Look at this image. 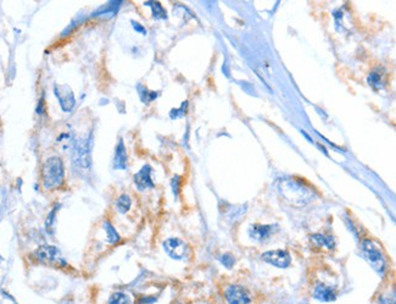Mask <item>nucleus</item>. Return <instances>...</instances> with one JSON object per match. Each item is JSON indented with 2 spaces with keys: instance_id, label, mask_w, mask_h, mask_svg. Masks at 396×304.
Wrapping results in <instances>:
<instances>
[{
  "instance_id": "4",
  "label": "nucleus",
  "mask_w": 396,
  "mask_h": 304,
  "mask_svg": "<svg viewBox=\"0 0 396 304\" xmlns=\"http://www.w3.org/2000/svg\"><path fill=\"white\" fill-rule=\"evenodd\" d=\"M34 256L40 263H44V264L60 265V267H63L66 264L65 260L60 257L57 248L52 247V245H42L40 248H38Z\"/></svg>"
},
{
  "instance_id": "23",
  "label": "nucleus",
  "mask_w": 396,
  "mask_h": 304,
  "mask_svg": "<svg viewBox=\"0 0 396 304\" xmlns=\"http://www.w3.org/2000/svg\"><path fill=\"white\" fill-rule=\"evenodd\" d=\"M172 186H173V193L174 194H178V186H179V177L176 176L172 181Z\"/></svg>"
},
{
  "instance_id": "16",
  "label": "nucleus",
  "mask_w": 396,
  "mask_h": 304,
  "mask_svg": "<svg viewBox=\"0 0 396 304\" xmlns=\"http://www.w3.org/2000/svg\"><path fill=\"white\" fill-rule=\"evenodd\" d=\"M104 229L106 231L107 233V238H109V242L110 243H117L118 241H120L121 237L118 236V233L116 232V230L113 229V226L110 223H105L104 224Z\"/></svg>"
},
{
  "instance_id": "9",
  "label": "nucleus",
  "mask_w": 396,
  "mask_h": 304,
  "mask_svg": "<svg viewBox=\"0 0 396 304\" xmlns=\"http://www.w3.org/2000/svg\"><path fill=\"white\" fill-rule=\"evenodd\" d=\"M74 162L80 168L90 166V143L89 141H81L76 144L74 149Z\"/></svg>"
},
{
  "instance_id": "11",
  "label": "nucleus",
  "mask_w": 396,
  "mask_h": 304,
  "mask_svg": "<svg viewBox=\"0 0 396 304\" xmlns=\"http://www.w3.org/2000/svg\"><path fill=\"white\" fill-rule=\"evenodd\" d=\"M273 229V225H251L249 229V236L255 241H263L270 237Z\"/></svg>"
},
{
  "instance_id": "10",
  "label": "nucleus",
  "mask_w": 396,
  "mask_h": 304,
  "mask_svg": "<svg viewBox=\"0 0 396 304\" xmlns=\"http://www.w3.org/2000/svg\"><path fill=\"white\" fill-rule=\"evenodd\" d=\"M135 183L141 191H144V189L147 188H153L154 182L153 180H151V168L149 165L143 166L141 171H139L138 174H136Z\"/></svg>"
},
{
  "instance_id": "24",
  "label": "nucleus",
  "mask_w": 396,
  "mask_h": 304,
  "mask_svg": "<svg viewBox=\"0 0 396 304\" xmlns=\"http://www.w3.org/2000/svg\"><path fill=\"white\" fill-rule=\"evenodd\" d=\"M132 25L135 26V27L137 28V30H138V32H141V33H145V30H144V27H142L141 25H139V23H136V22H132Z\"/></svg>"
},
{
  "instance_id": "22",
  "label": "nucleus",
  "mask_w": 396,
  "mask_h": 304,
  "mask_svg": "<svg viewBox=\"0 0 396 304\" xmlns=\"http://www.w3.org/2000/svg\"><path fill=\"white\" fill-rule=\"evenodd\" d=\"M55 213H56V210L54 209L50 213V214H49L48 219H46V229H48L49 231H50V227L52 226V220H54V214H55Z\"/></svg>"
},
{
  "instance_id": "1",
  "label": "nucleus",
  "mask_w": 396,
  "mask_h": 304,
  "mask_svg": "<svg viewBox=\"0 0 396 304\" xmlns=\"http://www.w3.org/2000/svg\"><path fill=\"white\" fill-rule=\"evenodd\" d=\"M279 192L285 199L294 204H305L313 198L312 191L294 178H284L278 186Z\"/></svg>"
},
{
  "instance_id": "14",
  "label": "nucleus",
  "mask_w": 396,
  "mask_h": 304,
  "mask_svg": "<svg viewBox=\"0 0 396 304\" xmlns=\"http://www.w3.org/2000/svg\"><path fill=\"white\" fill-rule=\"evenodd\" d=\"M311 238H312V241L317 245H319V247H325L328 248V249L334 248V244H336L334 243V238L328 235H313Z\"/></svg>"
},
{
  "instance_id": "12",
  "label": "nucleus",
  "mask_w": 396,
  "mask_h": 304,
  "mask_svg": "<svg viewBox=\"0 0 396 304\" xmlns=\"http://www.w3.org/2000/svg\"><path fill=\"white\" fill-rule=\"evenodd\" d=\"M313 297L316 298V299L321 300V302H333V300H336L337 294L331 287L323 285V283H319V285H317V287L314 288Z\"/></svg>"
},
{
  "instance_id": "19",
  "label": "nucleus",
  "mask_w": 396,
  "mask_h": 304,
  "mask_svg": "<svg viewBox=\"0 0 396 304\" xmlns=\"http://www.w3.org/2000/svg\"><path fill=\"white\" fill-rule=\"evenodd\" d=\"M221 263L223 265H226V268H232L233 264H234V258L231 256V254H224V256L221 257Z\"/></svg>"
},
{
  "instance_id": "8",
  "label": "nucleus",
  "mask_w": 396,
  "mask_h": 304,
  "mask_svg": "<svg viewBox=\"0 0 396 304\" xmlns=\"http://www.w3.org/2000/svg\"><path fill=\"white\" fill-rule=\"evenodd\" d=\"M262 260L269 264L273 265V267L277 268H288L292 263V258H290L289 253L285 252V250H269V252L262 254Z\"/></svg>"
},
{
  "instance_id": "6",
  "label": "nucleus",
  "mask_w": 396,
  "mask_h": 304,
  "mask_svg": "<svg viewBox=\"0 0 396 304\" xmlns=\"http://www.w3.org/2000/svg\"><path fill=\"white\" fill-rule=\"evenodd\" d=\"M165 252L171 257V258L180 260L184 259L188 256V245L179 238H168L166 239L164 243Z\"/></svg>"
},
{
  "instance_id": "21",
  "label": "nucleus",
  "mask_w": 396,
  "mask_h": 304,
  "mask_svg": "<svg viewBox=\"0 0 396 304\" xmlns=\"http://www.w3.org/2000/svg\"><path fill=\"white\" fill-rule=\"evenodd\" d=\"M380 76L377 74V72H373L371 76H369L368 81H369V84H372V86L374 87V88H378V87L380 86Z\"/></svg>"
},
{
  "instance_id": "15",
  "label": "nucleus",
  "mask_w": 396,
  "mask_h": 304,
  "mask_svg": "<svg viewBox=\"0 0 396 304\" xmlns=\"http://www.w3.org/2000/svg\"><path fill=\"white\" fill-rule=\"evenodd\" d=\"M130 204H132L130 198L126 194L121 195V197L117 199V201H116V207H117L118 212L122 213V214H123V213H127L128 210H129Z\"/></svg>"
},
{
  "instance_id": "2",
  "label": "nucleus",
  "mask_w": 396,
  "mask_h": 304,
  "mask_svg": "<svg viewBox=\"0 0 396 304\" xmlns=\"http://www.w3.org/2000/svg\"><path fill=\"white\" fill-rule=\"evenodd\" d=\"M63 164L60 158L51 157L43 164L42 178L45 188L54 189L60 187L63 182Z\"/></svg>"
},
{
  "instance_id": "25",
  "label": "nucleus",
  "mask_w": 396,
  "mask_h": 304,
  "mask_svg": "<svg viewBox=\"0 0 396 304\" xmlns=\"http://www.w3.org/2000/svg\"><path fill=\"white\" fill-rule=\"evenodd\" d=\"M174 304H178V303H174Z\"/></svg>"
},
{
  "instance_id": "17",
  "label": "nucleus",
  "mask_w": 396,
  "mask_h": 304,
  "mask_svg": "<svg viewBox=\"0 0 396 304\" xmlns=\"http://www.w3.org/2000/svg\"><path fill=\"white\" fill-rule=\"evenodd\" d=\"M147 5L153 8V15L154 17H156V19H166V17H167L164 8L161 7L160 3H147Z\"/></svg>"
},
{
  "instance_id": "7",
  "label": "nucleus",
  "mask_w": 396,
  "mask_h": 304,
  "mask_svg": "<svg viewBox=\"0 0 396 304\" xmlns=\"http://www.w3.org/2000/svg\"><path fill=\"white\" fill-rule=\"evenodd\" d=\"M54 93L55 95L57 96V99H59V103L63 112H71V110L74 109L76 104L75 94L69 86H65V84H55Z\"/></svg>"
},
{
  "instance_id": "18",
  "label": "nucleus",
  "mask_w": 396,
  "mask_h": 304,
  "mask_svg": "<svg viewBox=\"0 0 396 304\" xmlns=\"http://www.w3.org/2000/svg\"><path fill=\"white\" fill-rule=\"evenodd\" d=\"M107 304H129V300H128V297L126 294L117 292V293H113L112 296L110 297Z\"/></svg>"
},
{
  "instance_id": "13",
  "label": "nucleus",
  "mask_w": 396,
  "mask_h": 304,
  "mask_svg": "<svg viewBox=\"0 0 396 304\" xmlns=\"http://www.w3.org/2000/svg\"><path fill=\"white\" fill-rule=\"evenodd\" d=\"M113 166L115 169H126L127 166V154H126V148H124V143L122 139H120L118 142L117 147H116L115 151V159H113Z\"/></svg>"
},
{
  "instance_id": "3",
  "label": "nucleus",
  "mask_w": 396,
  "mask_h": 304,
  "mask_svg": "<svg viewBox=\"0 0 396 304\" xmlns=\"http://www.w3.org/2000/svg\"><path fill=\"white\" fill-rule=\"evenodd\" d=\"M361 249H362L363 258L368 262V264L377 273L383 274L384 269H385V262H384L380 250L375 247L373 242L369 241V239H365V241H362V244H361Z\"/></svg>"
},
{
  "instance_id": "5",
  "label": "nucleus",
  "mask_w": 396,
  "mask_h": 304,
  "mask_svg": "<svg viewBox=\"0 0 396 304\" xmlns=\"http://www.w3.org/2000/svg\"><path fill=\"white\" fill-rule=\"evenodd\" d=\"M228 304H250L251 303V296L249 291L239 285H231L224 292Z\"/></svg>"
},
{
  "instance_id": "20",
  "label": "nucleus",
  "mask_w": 396,
  "mask_h": 304,
  "mask_svg": "<svg viewBox=\"0 0 396 304\" xmlns=\"http://www.w3.org/2000/svg\"><path fill=\"white\" fill-rule=\"evenodd\" d=\"M157 300V297L153 296H144V297H139L137 299L136 304H154Z\"/></svg>"
}]
</instances>
